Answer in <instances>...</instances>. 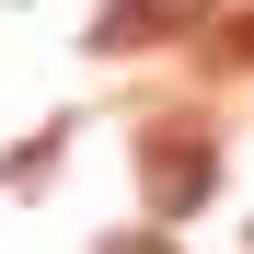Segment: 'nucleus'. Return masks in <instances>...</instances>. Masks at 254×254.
<instances>
[{
	"mask_svg": "<svg viewBox=\"0 0 254 254\" xmlns=\"http://www.w3.org/2000/svg\"><path fill=\"white\" fill-rule=\"evenodd\" d=\"M220 0H104V47H162V35H196Z\"/></svg>",
	"mask_w": 254,
	"mask_h": 254,
	"instance_id": "1",
	"label": "nucleus"
},
{
	"mask_svg": "<svg viewBox=\"0 0 254 254\" xmlns=\"http://www.w3.org/2000/svg\"><path fill=\"white\" fill-rule=\"evenodd\" d=\"M116 254H162V243H116Z\"/></svg>",
	"mask_w": 254,
	"mask_h": 254,
	"instance_id": "2",
	"label": "nucleus"
}]
</instances>
